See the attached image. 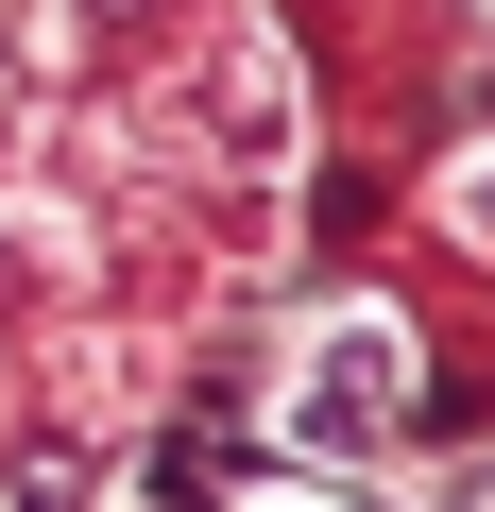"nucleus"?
I'll return each mask as SVG.
<instances>
[{
	"label": "nucleus",
	"mask_w": 495,
	"mask_h": 512,
	"mask_svg": "<svg viewBox=\"0 0 495 512\" xmlns=\"http://www.w3.org/2000/svg\"><path fill=\"white\" fill-rule=\"evenodd\" d=\"M444 222H461V239L495 256V154H461V171H444Z\"/></svg>",
	"instance_id": "7ed1b4c3"
},
{
	"label": "nucleus",
	"mask_w": 495,
	"mask_h": 512,
	"mask_svg": "<svg viewBox=\"0 0 495 512\" xmlns=\"http://www.w3.org/2000/svg\"><path fill=\"white\" fill-rule=\"evenodd\" d=\"M393 410H410V342H393L376 308H325L308 359H291V444H308V461H376Z\"/></svg>",
	"instance_id": "f257e3e1"
},
{
	"label": "nucleus",
	"mask_w": 495,
	"mask_h": 512,
	"mask_svg": "<svg viewBox=\"0 0 495 512\" xmlns=\"http://www.w3.org/2000/svg\"><path fill=\"white\" fill-rule=\"evenodd\" d=\"M222 137L257 154V171L291 154V103H274V35H222Z\"/></svg>",
	"instance_id": "f03ea898"
}]
</instances>
